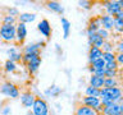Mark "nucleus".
I'll return each mask as SVG.
<instances>
[{
    "label": "nucleus",
    "mask_w": 123,
    "mask_h": 115,
    "mask_svg": "<svg viewBox=\"0 0 123 115\" xmlns=\"http://www.w3.org/2000/svg\"><path fill=\"white\" fill-rule=\"evenodd\" d=\"M27 37V27L25 23H17V34H15V42L22 45Z\"/></svg>",
    "instance_id": "obj_9"
},
{
    "label": "nucleus",
    "mask_w": 123,
    "mask_h": 115,
    "mask_svg": "<svg viewBox=\"0 0 123 115\" xmlns=\"http://www.w3.org/2000/svg\"><path fill=\"white\" fill-rule=\"evenodd\" d=\"M40 65H41V56H40V54H35V55L32 56V59L30 60V63L26 64V67H27V70H28L30 74H35V73L38 70Z\"/></svg>",
    "instance_id": "obj_8"
},
{
    "label": "nucleus",
    "mask_w": 123,
    "mask_h": 115,
    "mask_svg": "<svg viewBox=\"0 0 123 115\" xmlns=\"http://www.w3.org/2000/svg\"><path fill=\"white\" fill-rule=\"evenodd\" d=\"M121 37H122V41H123V32L121 33Z\"/></svg>",
    "instance_id": "obj_44"
},
{
    "label": "nucleus",
    "mask_w": 123,
    "mask_h": 115,
    "mask_svg": "<svg viewBox=\"0 0 123 115\" xmlns=\"http://www.w3.org/2000/svg\"><path fill=\"white\" fill-rule=\"evenodd\" d=\"M62 92V90L59 87H56V86H53V87H50L48 91H46V95H51V96H58Z\"/></svg>",
    "instance_id": "obj_32"
},
{
    "label": "nucleus",
    "mask_w": 123,
    "mask_h": 115,
    "mask_svg": "<svg viewBox=\"0 0 123 115\" xmlns=\"http://www.w3.org/2000/svg\"><path fill=\"white\" fill-rule=\"evenodd\" d=\"M119 105H121V111H122V113H121V114H123V101H122L121 104H119Z\"/></svg>",
    "instance_id": "obj_41"
},
{
    "label": "nucleus",
    "mask_w": 123,
    "mask_h": 115,
    "mask_svg": "<svg viewBox=\"0 0 123 115\" xmlns=\"http://www.w3.org/2000/svg\"><path fill=\"white\" fill-rule=\"evenodd\" d=\"M115 19H123V10H119L117 14H115Z\"/></svg>",
    "instance_id": "obj_40"
},
{
    "label": "nucleus",
    "mask_w": 123,
    "mask_h": 115,
    "mask_svg": "<svg viewBox=\"0 0 123 115\" xmlns=\"http://www.w3.org/2000/svg\"><path fill=\"white\" fill-rule=\"evenodd\" d=\"M103 52H114V50H115V45H113V42H110L109 40L104 42V45H103Z\"/></svg>",
    "instance_id": "obj_27"
},
{
    "label": "nucleus",
    "mask_w": 123,
    "mask_h": 115,
    "mask_svg": "<svg viewBox=\"0 0 123 115\" xmlns=\"http://www.w3.org/2000/svg\"><path fill=\"white\" fill-rule=\"evenodd\" d=\"M60 21H62V27H63V34H64V38H68V36H69V31H71V23H69V21H68V19L67 18H62L60 19Z\"/></svg>",
    "instance_id": "obj_24"
},
{
    "label": "nucleus",
    "mask_w": 123,
    "mask_h": 115,
    "mask_svg": "<svg viewBox=\"0 0 123 115\" xmlns=\"http://www.w3.org/2000/svg\"><path fill=\"white\" fill-rule=\"evenodd\" d=\"M118 70H111V69H105V78H115Z\"/></svg>",
    "instance_id": "obj_34"
},
{
    "label": "nucleus",
    "mask_w": 123,
    "mask_h": 115,
    "mask_svg": "<svg viewBox=\"0 0 123 115\" xmlns=\"http://www.w3.org/2000/svg\"><path fill=\"white\" fill-rule=\"evenodd\" d=\"M115 50H117V54H123V41L122 40L115 44Z\"/></svg>",
    "instance_id": "obj_37"
},
{
    "label": "nucleus",
    "mask_w": 123,
    "mask_h": 115,
    "mask_svg": "<svg viewBox=\"0 0 123 115\" xmlns=\"http://www.w3.org/2000/svg\"><path fill=\"white\" fill-rule=\"evenodd\" d=\"M6 14H9V15H13V17H17L18 18V15L21 14L18 12V9L17 8H9V9H8V13Z\"/></svg>",
    "instance_id": "obj_36"
},
{
    "label": "nucleus",
    "mask_w": 123,
    "mask_h": 115,
    "mask_svg": "<svg viewBox=\"0 0 123 115\" xmlns=\"http://www.w3.org/2000/svg\"><path fill=\"white\" fill-rule=\"evenodd\" d=\"M100 28H103V27H101V18H100V15L91 18L90 22H88L87 29L91 31V32H98Z\"/></svg>",
    "instance_id": "obj_14"
},
{
    "label": "nucleus",
    "mask_w": 123,
    "mask_h": 115,
    "mask_svg": "<svg viewBox=\"0 0 123 115\" xmlns=\"http://www.w3.org/2000/svg\"><path fill=\"white\" fill-rule=\"evenodd\" d=\"M115 61L118 65H123V54H115Z\"/></svg>",
    "instance_id": "obj_38"
},
{
    "label": "nucleus",
    "mask_w": 123,
    "mask_h": 115,
    "mask_svg": "<svg viewBox=\"0 0 123 115\" xmlns=\"http://www.w3.org/2000/svg\"><path fill=\"white\" fill-rule=\"evenodd\" d=\"M0 22H1V24H17L18 18L13 17V15H9V14H4L3 18L0 19Z\"/></svg>",
    "instance_id": "obj_23"
},
{
    "label": "nucleus",
    "mask_w": 123,
    "mask_h": 115,
    "mask_svg": "<svg viewBox=\"0 0 123 115\" xmlns=\"http://www.w3.org/2000/svg\"><path fill=\"white\" fill-rule=\"evenodd\" d=\"M122 10H123V0H122Z\"/></svg>",
    "instance_id": "obj_45"
},
{
    "label": "nucleus",
    "mask_w": 123,
    "mask_h": 115,
    "mask_svg": "<svg viewBox=\"0 0 123 115\" xmlns=\"http://www.w3.org/2000/svg\"><path fill=\"white\" fill-rule=\"evenodd\" d=\"M104 82H105V78H104V77H99V75H95V74H91V77H90V86L91 87L101 90V88H104Z\"/></svg>",
    "instance_id": "obj_17"
},
{
    "label": "nucleus",
    "mask_w": 123,
    "mask_h": 115,
    "mask_svg": "<svg viewBox=\"0 0 123 115\" xmlns=\"http://www.w3.org/2000/svg\"><path fill=\"white\" fill-rule=\"evenodd\" d=\"M100 18H101V27L104 29H106V31H113L114 28V17H111V15L109 14H103V15H100Z\"/></svg>",
    "instance_id": "obj_11"
},
{
    "label": "nucleus",
    "mask_w": 123,
    "mask_h": 115,
    "mask_svg": "<svg viewBox=\"0 0 123 115\" xmlns=\"http://www.w3.org/2000/svg\"><path fill=\"white\" fill-rule=\"evenodd\" d=\"M8 55H9V60L10 61H13V63H19V61H22V56H23V54L21 51H18L15 47H12L8 50Z\"/></svg>",
    "instance_id": "obj_18"
},
{
    "label": "nucleus",
    "mask_w": 123,
    "mask_h": 115,
    "mask_svg": "<svg viewBox=\"0 0 123 115\" xmlns=\"http://www.w3.org/2000/svg\"><path fill=\"white\" fill-rule=\"evenodd\" d=\"M31 111L33 113V115H49V106L44 98L36 97Z\"/></svg>",
    "instance_id": "obj_5"
},
{
    "label": "nucleus",
    "mask_w": 123,
    "mask_h": 115,
    "mask_svg": "<svg viewBox=\"0 0 123 115\" xmlns=\"http://www.w3.org/2000/svg\"><path fill=\"white\" fill-rule=\"evenodd\" d=\"M78 5L81 8H83V9H91V8H92V3L87 1V0H81V1H78Z\"/></svg>",
    "instance_id": "obj_33"
},
{
    "label": "nucleus",
    "mask_w": 123,
    "mask_h": 115,
    "mask_svg": "<svg viewBox=\"0 0 123 115\" xmlns=\"http://www.w3.org/2000/svg\"><path fill=\"white\" fill-rule=\"evenodd\" d=\"M96 33H98L104 41H108V40L110 38V32H109V31H106V29H104V28H100Z\"/></svg>",
    "instance_id": "obj_31"
},
{
    "label": "nucleus",
    "mask_w": 123,
    "mask_h": 115,
    "mask_svg": "<svg viewBox=\"0 0 123 115\" xmlns=\"http://www.w3.org/2000/svg\"><path fill=\"white\" fill-rule=\"evenodd\" d=\"M36 96H35L31 91H25L23 93H21V104L26 109H32Z\"/></svg>",
    "instance_id": "obj_7"
},
{
    "label": "nucleus",
    "mask_w": 123,
    "mask_h": 115,
    "mask_svg": "<svg viewBox=\"0 0 123 115\" xmlns=\"http://www.w3.org/2000/svg\"><path fill=\"white\" fill-rule=\"evenodd\" d=\"M101 58H103V50L91 46L90 50H88V61L92 63V61H95L98 59H101Z\"/></svg>",
    "instance_id": "obj_16"
},
{
    "label": "nucleus",
    "mask_w": 123,
    "mask_h": 115,
    "mask_svg": "<svg viewBox=\"0 0 123 115\" xmlns=\"http://www.w3.org/2000/svg\"><path fill=\"white\" fill-rule=\"evenodd\" d=\"M81 105H85L87 107H91V109L96 110L98 114H101V111H103V105H101V100H100V97L85 96V97L81 100Z\"/></svg>",
    "instance_id": "obj_4"
},
{
    "label": "nucleus",
    "mask_w": 123,
    "mask_h": 115,
    "mask_svg": "<svg viewBox=\"0 0 123 115\" xmlns=\"http://www.w3.org/2000/svg\"><path fill=\"white\" fill-rule=\"evenodd\" d=\"M87 37H88V44H90L91 46H94V47H98V49H101L104 42H105L98 33H92Z\"/></svg>",
    "instance_id": "obj_15"
},
{
    "label": "nucleus",
    "mask_w": 123,
    "mask_h": 115,
    "mask_svg": "<svg viewBox=\"0 0 123 115\" xmlns=\"http://www.w3.org/2000/svg\"><path fill=\"white\" fill-rule=\"evenodd\" d=\"M9 113H10V107H9V106H5V107L3 109V111H1L3 115H8Z\"/></svg>",
    "instance_id": "obj_39"
},
{
    "label": "nucleus",
    "mask_w": 123,
    "mask_h": 115,
    "mask_svg": "<svg viewBox=\"0 0 123 115\" xmlns=\"http://www.w3.org/2000/svg\"><path fill=\"white\" fill-rule=\"evenodd\" d=\"M26 115H33V113H32L31 110H28V111H27V114H26Z\"/></svg>",
    "instance_id": "obj_42"
},
{
    "label": "nucleus",
    "mask_w": 123,
    "mask_h": 115,
    "mask_svg": "<svg viewBox=\"0 0 123 115\" xmlns=\"http://www.w3.org/2000/svg\"><path fill=\"white\" fill-rule=\"evenodd\" d=\"M45 46V42H36V44H30L27 45L25 50H23V54H37L40 52V50Z\"/></svg>",
    "instance_id": "obj_13"
},
{
    "label": "nucleus",
    "mask_w": 123,
    "mask_h": 115,
    "mask_svg": "<svg viewBox=\"0 0 123 115\" xmlns=\"http://www.w3.org/2000/svg\"><path fill=\"white\" fill-rule=\"evenodd\" d=\"M121 105L119 104H111V105L104 106L101 115H121Z\"/></svg>",
    "instance_id": "obj_12"
},
{
    "label": "nucleus",
    "mask_w": 123,
    "mask_h": 115,
    "mask_svg": "<svg viewBox=\"0 0 123 115\" xmlns=\"http://www.w3.org/2000/svg\"><path fill=\"white\" fill-rule=\"evenodd\" d=\"M17 24H0V40L6 44L15 42Z\"/></svg>",
    "instance_id": "obj_2"
},
{
    "label": "nucleus",
    "mask_w": 123,
    "mask_h": 115,
    "mask_svg": "<svg viewBox=\"0 0 123 115\" xmlns=\"http://www.w3.org/2000/svg\"><path fill=\"white\" fill-rule=\"evenodd\" d=\"M0 92L9 98H18L21 96V91H19L18 86H15L9 80H5L0 84Z\"/></svg>",
    "instance_id": "obj_3"
},
{
    "label": "nucleus",
    "mask_w": 123,
    "mask_h": 115,
    "mask_svg": "<svg viewBox=\"0 0 123 115\" xmlns=\"http://www.w3.org/2000/svg\"><path fill=\"white\" fill-rule=\"evenodd\" d=\"M104 8L106 10V14L115 17V14L119 10H122V0H113V1H104L103 3Z\"/></svg>",
    "instance_id": "obj_6"
},
{
    "label": "nucleus",
    "mask_w": 123,
    "mask_h": 115,
    "mask_svg": "<svg viewBox=\"0 0 123 115\" xmlns=\"http://www.w3.org/2000/svg\"><path fill=\"white\" fill-rule=\"evenodd\" d=\"M3 69H4V70H5L6 73H13V72L17 70V64L13 63V61H10L9 59H8L5 63H4Z\"/></svg>",
    "instance_id": "obj_25"
},
{
    "label": "nucleus",
    "mask_w": 123,
    "mask_h": 115,
    "mask_svg": "<svg viewBox=\"0 0 123 115\" xmlns=\"http://www.w3.org/2000/svg\"><path fill=\"white\" fill-rule=\"evenodd\" d=\"M85 93H86V96H90V97H100V90L95 87H91V86L86 87Z\"/></svg>",
    "instance_id": "obj_26"
},
{
    "label": "nucleus",
    "mask_w": 123,
    "mask_h": 115,
    "mask_svg": "<svg viewBox=\"0 0 123 115\" xmlns=\"http://www.w3.org/2000/svg\"><path fill=\"white\" fill-rule=\"evenodd\" d=\"M37 29L45 38H50V36H51V26H50L48 19H42L41 22H38Z\"/></svg>",
    "instance_id": "obj_10"
},
{
    "label": "nucleus",
    "mask_w": 123,
    "mask_h": 115,
    "mask_svg": "<svg viewBox=\"0 0 123 115\" xmlns=\"http://www.w3.org/2000/svg\"><path fill=\"white\" fill-rule=\"evenodd\" d=\"M113 31L119 33V34L123 32V19H115L114 18V28H113Z\"/></svg>",
    "instance_id": "obj_28"
},
{
    "label": "nucleus",
    "mask_w": 123,
    "mask_h": 115,
    "mask_svg": "<svg viewBox=\"0 0 123 115\" xmlns=\"http://www.w3.org/2000/svg\"><path fill=\"white\" fill-rule=\"evenodd\" d=\"M121 115H123V114H121Z\"/></svg>",
    "instance_id": "obj_46"
},
{
    "label": "nucleus",
    "mask_w": 123,
    "mask_h": 115,
    "mask_svg": "<svg viewBox=\"0 0 123 115\" xmlns=\"http://www.w3.org/2000/svg\"><path fill=\"white\" fill-rule=\"evenodd\" d=\"M74 115H99V114L96 113V110L91 109V107H87L85 105H80V106H77Z\"/></svg>",
    "instance_id": "obj_19"
},
{
    "label": "nucleus",
    "mask_w": 123,
    "mask_h": 115,
    "mask_svg": "<svg viewBox=\"0 0 123 115\" xmlns=\"http://www.w3.org/2000/svg\"><path fill=\"white\" fill-rule=\"evenodd\" d=\"M35 19H36V14L35 13H21L18 15V22L19 23H32Z\"/></svg>",
    "instance_id": "obj_21"
},
{
    "label": "nucleus",
    "mask_w": 123,
    "mask_h": 115,
    "mask_svg": "<svg viewBox=\"0 0 123 115\" xmlns=\"http://www.w3.org/2000/svg\"><path fill=\"white\" fill-rule=\"evenodd\" d=\"M1 69H3V65H1V63H0V70H1Z\"/></svg>",
    "instance_id": "obj_43"
},
{
    "label": "nucleus",
    "mask_w": 123,
    "mask_h": 115,
    "mask_svg": "<svg viewBox=\"0 0 123 115\" xmlns=\"http://www.w3.org/2000/svg\"><path fill=\"white\" fill-rule=\"evenodd\" d=\"M104 87H105V88L118 87V80H117V78H105V82H104Z\"/></svg>",
    "instance_id": "obj_29"
},
{
    "label": "nucleus",
    "mask_w": 123,
    "mask_h": 115,
    "mask_svg": "<svg viewBox=\"0 0 123 115\" xmlns=\"http://www.w3.org/2000/svg\"><path fill=\"white\" fill-rule=\"evenodd\" d=\"M118 63L117 61H113V63H106L105 64V69H111V70H118Z\"/></svg>",
    "instance_id": "obj_35"
},
{
    "label": "nucleus",
    "mask_w": 123,
    "mask_h": 115,
    "mask_svg": "<svg viewBox=\"0 0 123 115\" xmlns=\"http://www.w3.org/2000/svg\"><path fill=\"white\" fill-rule=\"evenodd\" d=\"M45 5H46L48 9H50L51 12H55V13H58V14H63V12H64L63 5H62L60 3H58V1H46Z\"/></svg>",
    "instance_id": "obj_20"
},
{
    "label": "nucleus",
    "mask_w": 123,
    "mask_h": 115,
    "mask_svg": "<svg viewBox=\"0 0 123 115\" xmlns=\"http://www.w3.org/2000/svg\"><path fill=\"white\" fill-rule=\"evenodd\" d=\"M88 69H90V72L94 74L95 70H101V69H105V61L101 59H98L95 61H92V63H90V65H88Z\"/></svg>",
    "instance_id": "obj_22"
},
{
    "label": "nucleus",
    "mask_w": 123,
    "mask_h": 115,
    "mask_svg": "<svg viewBox=\"0 0 123 115\" xmlns=\"http://www.w3.org/2000/svg\"><path fill=\"white\" fill-rule=\"evenodd\" d=\"M100 100H106L113 104H121L123 100V92L119 87L101 88L100 90Z\"/></svg>",
    "instance_id": "obj_1"
},
{
    "label": "nucleus",
    "mask_w": 123,
    "mask_h": 115,
    "mask_svg": "<svg viewBox=\"0 0 123 115\" xmlns=\"http://www.w3.org/2000/svg\"><path fill=\"white\" fill-rule=\"evenodd\" d=\"M103 60L106 63H113L115 61V54L114 52H103Z\"/></svg>",
    "instance_id": "obj_30"
}]
</instances>
